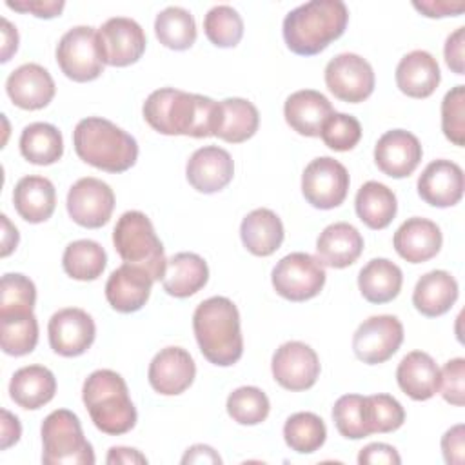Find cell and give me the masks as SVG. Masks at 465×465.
<instances>
[{"mask_svg": "<svg viewBox=\"0 0 465 465\" xmlns=\"http://www.w3.org/2000/svg\"><path fill=\"white\" fill-rule=\"evenodd\" d=\"M463 169L450 160L430 162L418 178L420 198L432 207H452L463 198Z\"/></svg>", "mask_w": 465, "mask_h": 465, "instance_id": "ffe728a7", "label": "cell"}, {"mask_svg": "<svg viewBox=\"0 0 465 465\" xmlns=\"http://www.w3.org/2000/svg\"><path fill=\"white\" fill-rule=\"evenodd\" d=\"M458 300V282L447 271H430L423 274L412 292V303L418 312L436 318L450 311Z\"/></svg>", "mask_w": 465, "mask_h": 465, "instance_id": "1f68e13d", "label": "cell"}, {"mask_svg": "<svg viewBox=\"0 0 465 465\" xmlns=\"http://www.w3.org/2000/svg\"><path fill=\"white\" fill-rule=\"evenodd\" d=\"M396 381L409 398L425 401L440 391V369L430 354L412 351L401 358L396 369Z\"/></svg>", "mask_w": 465, "mask_h": 465, "instance_id": "4316f807", "label": "cell"}, {"mask_svg": "<svg viewBox=\"0 0 465 465\" xmlns=\"http://www.w3.org/2000/svg\"><path fill=\"white\" fill-rule=\"evenodd\" d=\"M423 156L420 140L405 131L392 129L383 133L374 147V162L378 169L391 178H405L416 171Z\"/></svg>", "mask_w": 465, "mask_h": 465, "instance_id": "ac0fdd59", "label": "cell"}, {"mask_svg": "<svg viewBox=\"0 0 465 465\" xmlns=\"http://www.w3.org/2000/svg\"><path fill=\"white\" fill-rule=\"evenodd\" d=\"M401 283V269L387 258H374L367 262L358 274V289L369 303L380 305L392 302L400 294Z\"/></svg>", "mask_w": 465, "mask_h": 465, "instance_id": "d6a6232c", "label": "cell"}, {"mask_svg": "<svg viewBox=\"0 0 465 465\" xmlns=\"http://www.w3.org/2000/svg\"><path fill=\"white\" fill-rule=\"evenodd\" d=\"M5 91L11 102L25 111H38L54 98V80L49 71L38 64L16 67L5 80Z\"/></svg>", "mask_w": 465, "mask_h": 465, "instance_id": "44dd1931", "label": "cell"}, {"mask_svg": "<svg viewBox=\"0 0 465 465\" xmlns=\"http://www.w3.org/2000/svg\"><path fill=\"white\" fill-rule=\"evenodd\" d=\"M113 243L124 263L142 267L153 282L165 274V254L151 220L142 211H125L114 229Z\"/></svg>", "mask_w": 465, "mask_h": 465, "instance_id": "8992f818", "label": "cell"}, {"mask_svg": "<svg viewBox=\"0 0 465 465\" xmlns=\"http://www.w3.org/2000/svg\"><path fill=\"white\" fill-rule=\"evenodd\" d=\"M36 302L35 283L20 274L7 272L2 276L0 283V318L31 314Z\"/></svg>", "mask_w": 465, "mask_h": 465, "instance_id": "60d3db41", "label": "cell"}, {"mask_svg": "<svg viewBox=\"0 0 465 465\" xmlns=\"http://www.w3.org/2000/svg\"><path fill=\"white\" fill-rule=\"evenodd\" d=\"M0 343L9 356H25L38 343V322L35 314L0 318Z\"/></svg>", "mask_w": 465, "mask_h": 465, "instance_id": "ab89813d", "label": "cell"}, {"mask_svg": "<svg viewBox=\"0 0 465 465\" xmlns=\"http://www.w3.org/2000/svg\"><path fill=\"white\" fill-rule=\"evenodd\" d=\"M220 102L209 96L185 93L174 87L153 91L143 102L145 122L160 134L167 136H214L218 125Z\"/></svg>", "mask_w": 465, "mask_h": 465, "instance_id": "6da1fadb", "label": "cell"}, {"mask_svg": "<svg viewBox=\"0 0 465 465\" xmlns=\"http://www.w3.org/2000/svg\"><path fill=\"white\" fill-rule=\"evenodd\" d=\"M358 463L360 465H400L401 458L398 454V450L392 445L387 443H369L365 445L360 454H358Z\"/></svg>", "mask_w": 465, "mask_h": 465, "instance_id": "816d5d0a", "label": "cell"}, {"mask_svg": "<svg viewBox=\"0 0 465 465\" xmlns=\"http://www.w3.org/2000/svg\"><path fill=\"white\" fill-rule=\"evenodd\" d=\"M65 205L74 223L87 229H98L111 220L114 211V193L105 182L85 176L71 185Z\"/></svg>", "mask_w": 465, "mask_h": 465, "instance_id": "5bb4252c", "label": "cell"}, {"mask_svg": "<svg viewBox=\"0 0 465 465\" xmlns=\"http://www.w3.org/2000/svg\"><path fill=\"white\" fill-rule=\"evenodd\" d=\"M371 64L354 53H341L325 65V85L341 102L360 104L374 91Z\"/></svg>", "mask_w": 465, "mask_h": 465, "instance_id": "7c38bea8", "label": "cell"}, {"mask_svg": "<svg viewBox=\"0 0 465 465\" xmlns=\"http://www.w3.org/2000/svg\"><path fill=\"white\" fill-rule=\"evenodd\" d=\"M332 420L338 432L347 440H361L371 436L367 425L365 396L345 394L340 396L332 407Z\"/></svg>", "mask_w": 465, "mask_h": 465, "instance_id": "ee69618b", "label": "cell"}, {"mask_svg": "<svg viewBox=\"0 0 465 465\" xmlns=\"http://www.w3.org/2000/svg\"><path fill=\"white\" fill-rule=\"evenodd\" d=\"M394 76L398 89L411 98H429L441 80L436 58L423 49L407 53L398 62Z\"/></svg>", "mask_w": 465, "mask_h": 465, "instance_id": "d4e9b609", "label": "cell"}, {"mask_svg": "<svg viewBox=\"0 0 465 465\" xmlns=\"http://www.w3.org/2000/svg\"><path fill=\"white\" fill-rule=\"evenodd\" d=\"M323 263L307 252H291L272 269L271 282L274 291L289 302H305L320 294L325 285Z\"/></svg>", "mask_w": 465, "mask_h": 465, "instance_id": "ba28073f", "label": "cell"}, {"mask_svg": "<svg viewBox=\"0 0 465 465\" xmlns=\"http://www.w3.org/2000/svg\"><path fill=\"white\" fill-rule=\"evenodd\" d=\"M414 9L429 18H443V16H458L465 11L463 2H443V0H429V2H412Z\"/></svg>", "mask_w": 465, "mask_h": 465, "instance_id": "db71d44e", "label": "cell"}, {"mask_svg": "<svg viewBox=\"0 0 465 465\" xmlns=\"http://www.w3.org/2000/svg\"><path fill=\"white\" fill-rule=\"evenodd\" d=\"M274 380L287 391H307L320 376V358L303 341H285L272 354Z\"/></svg>", "mask_w": 465, "mask_h": 465, "instance_id": "9a60e30c", "label": "cell"}, {"mask_svg": "<svg viewBox=\"0 0 465 465\" xmlns=\"http://www.w3.org/2000/svg\"><path fill=\"white\" fill-rule=\"evenodd\" d=\"M182 463L187 465V463H222V458L218 456V452L209 447V445H203V443H198V445H193L185 450L183 458H182Z\"/></svg>", "mask_w": 465, "mask_h": 465, "instance_id": "6f0895ef", "label": "cell"}, {"mask_svg": "<svg viewBox=\"0 0 465 465\" xmlns=\"http://www.w3.org/2000/svg\"><path fill=\"white\" fill-rule=\"evenodd\" d=\"M185 176L193 189L213 194L225 189L234 176V162L231 154L218 145L196 149L185 165Z\"/></svg>", "mask_w": 465, "mask_h": 465, "instance_id": "d6986e66", "label": "cell"}, {"mask_svg": "<svg viewBox=\"0 0 465 465\" xmlns=\"http://www.w3.org/2000/svg\"><path fill=\"white\" fill-rule=\"evenodd\" d=\"M349 173L343 163L331 156L309 162L302 174V193L307 203L316 209H334L343 203L349 193Z\"/></svg>", "mask_w": 465, "mask_h": 465, "instance_id": "30bf717a", "label": "cell"}, {"mask_svg": "<svg viewBox=\"0 0 465 465\" xmlns=\"http://www.w3.org/2000/svg\"><path fill=\"white\" fill-rule=\"evenodd\" d=\"M154 33L167 49L185 51L196 42V22L187 9L171 5L156 15Z\"/></svg>", "mask_w": 465, "mask_h": 465, "instance_id": "74e56055", "label": "cell"}, {"mask_svg": "<svg viewBox=\"0 0 465 465\" xmlns=\"http://www.w3.org/2000/svg\"><path fill=\"white\" fill-rule=\"evenodd\" d=\"M258 125L260 114L252 102L245 98H225L220 102L214 136L229 143H242L254 136Z\"/></svg>", "mask_w": 465, "mask_h": 465, "instance_id": "836d02e7", "label": "cell"}, {"mask_svg": "<svg viewBox=\"0 0 465 465\" xmlns=\"http://www.w3.org/2000/svg\"><path fill=\"white\" fill-rule=\"evenodd\" d=\"M5 5L9 9L20 11V13H31L36 18H54L62 13L65 7V2L62 0H7Z\"/></svg>", "mask_w": 465, "mask_h": 465, "instance_id": "681fc988", "label": "cell"}, {"mask_svg": "<svg viewBox=\"0 0 465 465\" xmlns=\"http://www.w3.org/2000/svg\"><path fill=\"white\" fill-rule=\"evenodd\" d=\"M42 461L45 465H93L94 450L85 440L78 416L56 409L42 423Z\"/></svg>", "mask_w": 465, "mask_h": 465, "instance_id": "52a82bcc", "label": "cell"}, {"mask_svg": "<svg viewBox=\"0 0 465 465\" xmlns=\"http://www.w3.org/2000/svg\"><path fill=\"white\" fill-rule=\"evenodd\" d=\"M56 62L73 82H91L104 73L96 31L91 25H76L62 35L56 45Z\"/></svg>", "mask_w": 465, "mask_h": 465, "instance_id": "9c48e42d", "label": "cell"}, {"mask_svg": "<svg viewBox=\"0 0 465 465\" xmlns=\"http://www.w3.org/2000/svg\"><path fill=\"white\" fill-rule=\"evenodd\" d=\"M283 223L271 209L251 211L240 225V238L243 247L254 256L274 254L283 242Z\"/></svg>", "mask_w": 465, "mask_h": 465, "instance_id": "f546056e", "label": "cell"}, {"mask_svg": "<svg viewBox=\"0 0 465 465\" xmlns=\"http://www.w3.org/2000/svg\"><path fill=\"white\" fill-rule=\"evenodd\" d=\"M327 438L323 420L314 412H296L283 425V440L287 447L298 454L316 452Z\"/></svg>", "mask_w": 465, "mask_h": 465, "instance_id": "f35d334b", "label": "cell"}, {"mask_svg": "<svg viewBox=\"0 0 465 465\" xmlns=\"http://www.w3.org/2000/svg\"><path fill=\"white\" fill-rule=\"evenodd\" d=\"M13 203L20 218L29 223H42L49 220L56 207V191L45 176H24L16 182L13 191Z\"/></svg>", "mask_w": 465, "mask_h": 465, "instance_id": "83f0119b", "label": "cell"}, {"mask_svg": "<svg viewBox=\"0 0 465 465\" xmlns=\"http://www.w3.org/2000/svg\"><path fill=\"white\" fill-rule=\"evenodd\" d=\"M193 331L203 358L218 367L234 365L243 354L240 312L232 300L213 296L193 314Z\"/></svg>", "mask_w": 465, "mask_h": 465, "instance_id": "3957f363", "label": "cell"}, {"mask_svg": "<svg viewBox=\"0 0 465 465\" xmlns=\"http://www.w3.org/2000/svg\"><path fill=\"white\" fill-rule=\"evenodd\" d=\"M443 243L440 227L427 218H409L394 232V251L409 263H423L434 258Z\"/></svg>", "mask_w": 465, "mask_h": 465, "instance_id": "603a6c76", "label": "cell"}, {"mask_svg": "<svg viewBox=\"0 0 465 465\" xmlns=\"http://www.w3.org/2000/svg\"><path fill=\"white\" fill-rule=\"evenodd\" d=\"M20 153L35 165H51L64 154L62 133L47 122H35L20 134Z\"/></svg>", "mask_w": 465, "mask_h": 465, "instance_id": "d590c367", "label": "cell"}, {"mask_svg": "<svg viewBox=\"0 0 465 465\" xmlns=\"http://www.w3.org/2000/svg\"><path fill=\"white\" fill-rule=\"evenodd\" d=\"M100 56L105 65L127 67L138 62L145 51V33L138 22L125 16H114L96 31Z\"/></svg>", "mask_w": 465, "mask_h": 465, "instance_id": "8fae6325", "label": "cell"}, {"mask_svg": "<svg viewBox=\"0 0 465 465\" xmlns=\"http://www.w3.org/2000/svg\"><path fill=\"white\" fill-rule=\"evenodd\" d=\"M82 400L91 421L104 434L120 436L136 425V409L127 383L111 369H98L85 378Z\"/></svg>", "mask_w": 465, "mask_h": 465, "instance_id": "5b68a950", "label": "cell"}, {"mask_svg": "<svg viewBox=\"0 0 465 465\" xmlns=\"http://www.w3.org/2000/svg\"><path fill=\"white\" fill-rule=\"evenodd\" d=\"M463 42H465V27H458L454 33H450L447 36L445 47H443L445 62L450 67V71L456 74H463V71H465Z\"/></svg>", "mask_w": 465, "mask_h": 465, "instance_id": "f5cc1de1", "label": "cell"}, {"mask_svg": "<svg viewBox=\"0 0 465 465\" xmlns=\"http://www.w3.org/2000/svg\"><path fill=\"white\" fill-rule=\"evenodd\" d=\"M22 436V425L16 416H13L9 411L2 409V443L0 449L5 450L11 445H15Z\"/></svg>", "mask_w": 465, "mask_h": 465, "instance_id": "9f6ffc18", "label": "cell"}, {"mask_svg": "<svg viewBox=\"0 0 465 465\" xmlns=\"http://www.w3.org/2000/svg\"><path fill=\"white\" fill-rule=\"evenodd\" d=\"M209 280L207 262L196 252H178L167 260L162 278L163 291L174 298H189L205 287Z\"/></svg>", "mask_w": 465, "mask_h": 465, "instance_id": "4dcf8cb0", "label": "cell"}, {"mask_svg": "<svg viewBox=\"0 0 465 465\" xmlns=\"http://www.w3.org/2000/svg\"><path fill=\"white\" fill-rule=\"evenodd\" d=\"M367 425L371 434L398 430L405 421V411L401 403L391 394L365 396Z\"/></svg>", "mask_w": 465, "mask_h": 465, "instance_id": "f6af8a7d", "label": "cell"}, {"mask_svg": "<svg viewBox=\"0 0 465 465\" xmlns=\"http://www.w3.org/2000/svg\"><path fill=\"white\" fill-rule=\"evenodd\" d=\"M332 113L327 96L314 89H302L289 94L283 105L285 122L302 136H320L325 120Z\"/></svg>", "mask_w": 465, "mask_h": 465, "instance_id": "484cf974", "label": "cell"}, {"mask_svg": "<svg viewBox=\"0 0 465 465\" xmlns=\"http://www.w3.org/2000/svg\"><path fill=\"white\" fill-rule=\"evenodd\" d=\"M56 392V378L44 365H27L15 371L9 381L11 400L27 411H36L49 403Z\"/></svg>", "mask_w": 465, "mask_h": 465, "instance_id": "f1b7e54d", "label": "cell"}, {"mask_svg": "<svg viewBox=\"0 0 465 465\" xmlns=\"http://www.w3.org/2000/svg\"><path fill=\"white\" fill-rule=\"evenodd\" d=\"M2 218V227H4V232H2V256H9L16 245H18V231L15 225H11L9 218L5 214L0 216Z\"/></svg>", "mask_w": 465, "mask_h": 465, "instance_id": "91938a15", "label": "cell"}, {"mask_svg": "<svg viewBox=\"0 0 465 465\" xmlns=\"http://www.w3.org/2000/svg\"><path fill=\"white\" fill-rule=\"evenodd\" d=\"M349 9L341 0H311L283 18V40L300 56H314L345 33Z\"/></svg>", "mask_w": 465, "mask_h": 465, "instance_id": "7a4b0ae2", "label": "cell"}, {"mask_svg": "<svg viewBox=\"0 0 465 465\" xmlns=\"http://www.w3.org/2000/svg\"><path fill=\"white\" fill-rule=\"evenodd\" d=\"M153 278L136 265L122 263L105 282L107 303L124 314L140 311L151 296Z\"/></svg>", "mask_w": 465, "mask_h": 465, "instance_id": "7402d4cb", "label": "cell"}, {"mask_svg": "<svg viewBox=\"0 0 465 465\" xmlns=\"http://www.w3.org/2000/svg\"><path fill=\"white\" fill-rule=\"evenodd\" d=\"M107 265L104 247L94 240L71 242L62 256V267L67 276L80 282H93L102 276Z\"/></svg>", "mask_w": 465, "mask_h": 465, "instance_id": "8d00e7d4", "label": "cell"}, {"mask_svg": "<svg viewBox=\"0 0 465 465\" xmlns=\"http://www.w3.org/2000/svg\"><path fill=\"white\" fill-rule=\"evenodd\" d=\"M207 40L216 47H234L243 36V20L231 5H214L203 18Z\"/></svg>", "mask_w": 465, "mask_h": 465, "instance_id": "7bdbcfd3", "label": "cell"}, {"mask_svg": "<svg viewBox=\"0 0 465 465\" xmlns=\"http://www.w3.org/2000/svg\"><path fill=\"white\" fill-rule=\"evenodd\" d=\"M227 414L240 425H258L271 411L267 394L252 385L238 387L227 396Z\"/></svg>", "mask_w": 465, "mask_h": 465, "instance_id": "b9f144b4", "label": "cell"}, {"mask_svg": "<svg viewBox=\"0 0 465 465\" xmlns=\"http://www.w3.org/2000/svg\"><path fill=\"white\" fill-rule=\"evenodd\" d=\"M440 391L445 401L454 407L465 403V360L452 358L440 371Z\"/></svg>", "mask_w": 465, "mask_h": 465, "instance_id": "c3c4849f", "label": "cell"}, {"mask_svg": "<svg viewBox=\"0 0 465 465\" xmlns=\"http://www.w3.org/2000/svg\"><path fill=\"white\" fill-rule=\"evenodd\" d=\"M320 136L323 140V143L338 153H345L351 151L358 145V142L361 140V125L358 122V118H354L352 114H345V113H332L322 131Z\"/></svg>", "mask_w": 465, "mask_h": 465, "instance_id": "bcb514c9", "label": "cell"}, {"mask_svg": "<svg viewBox=\"0 0 465 465\" xmlns=\"http://www.w3.org/2000/svg\"><path fill=\"white\" fill-rule=\"evenodd\" d=\"M2 38H4V44H2V58L0 60L5 64L18 49L16 27H13V24L7 18H2Z\"/></svg>", "mask_w": 465, "mask_h": 465, "instance_id": "680465c9", "label": "cell"}, {"mask_svg": "<svg viewBox=\"0 0 465 465\" xmlns=\"http://www.w3.org/2000/svg\"><path fill=\"white\" fill-rule=\"evenodd\" d=\"M51 349L65 358L84 354L94 341L96 325L93 318L78 307L56 311L47 325Z\"/></svg>", "mask_w": 465, "mask_h": 465, "instance_id": "2e32d148", "label": "cell"}, {"mask_svg": "<svg viewBox=\"0 0 465 465\" xmlns=\"http://www.w3.org/2000/svg\"><path fill=\"white\" fill-rule=\"evenodd\" d=\"M196 376L193 356L182 347H165L149 363V385L163 396H176L187 391Z\"/></svg>", "mask_w": 465, "mask_h": 465, "instance_id": "e0dca14e", "label": "cell"}, {"mask_svg": "<svg viewBox=\"0 0 465 465\" xmlns=\"http://www.w3.org/2000/svg\"><path fill=\"white\" fill-rule=\"evenodd\" d=\"M105 463H109V465H145L147 458L136 449L111 447L109 454L105 458Z\"/></svg>", "mask_w": 465, "mask_h": 465, "instance_id": "11a10c76", "label": "cell"}, {"mask_svg": "<svg viewBox=\"0 0 465 465\" xmlns=\"http://www.w3.org/2000/svg\"><path fill=\"white\" fill-rule=\"evenodd\" d=\"M441 131L449 142L465 145V85H456L441 100Z\"/></svg>", "mask_w": 465, "mask_h": 465, "instance_id": "7dc6e473", "label": "cell"}, {"mask_svg": "<svg viewBox=\"0 0 465 465\" xmlns=\"http://www.w3.org/2000/svg\"><path fill=\"white\" fill-rule=\"evenodd\" d=\"M363 251V236L360 231L347 223L336 222L327 225L316 240V258L332 269L352 265Z\"/></svg>", "mask_w": 465, "mask_h": 465, "instance_id": "cb8c5ba5", "label": "cell"}, {"mask_svg": "<svg viewBox=\"0 0 465 465\" xmlns=\"http://www.w3.org/2000/svg\"><path fill=\"white\" fill-rule=\"evenodd\" d=\"M463 436H465V427L461 423L450 427L443 438H441V452L443 458L449 465H461L463 463V456H465V443H463Z\"/></svg>", "mask_w": 465, "mask_h": 465, "instance_id": "f907efd6", "label": "cell"}, {"mask_svg": "<svg viewBox=\"0 0 465 465\" xmlns=\"http://www.w3.org/2000/svg\"><path fill=\"white\" fill-rule=\"evenodd\" d=\"M354 209L358 218L369 229H374V231L385 229L394 220L398 211L396 194L387 185L369 180L358 189Z\"/></svg>", "mask_w": 465, "mask_h": 465, "instance_id": "e575fe53", "label": "cell"}, {"mask_svg": "<svg viewBox=\"0 0 465 465\" xmlns=\"http://www.w3.org/2000/svg\"><path fill=\"white\" fill-rule=\"evenodd\" d=\"M73 145L80 160L107 173H124L138 158L136 140L116 124L100 116H87L76 124Z\"/></svg>", "mask_w": 465, "mask_h": 465, "instance_id": "277c9868", "label": "cell"}, {"mask_svg": "<svg viewBox=\"0 0 465 465\" xmlns=\"http://www.w3.org/2000/svg\"><path fill=\"white\" fill-rule=\"evenodd\" d=\"M403 341V325L392 314L367 318L352 336L356 358L367 365H378L396 354Z\"/></svg>", "mask_w": 465, "mask_h": 465, "instance_id": "4fadbf2b", "label": "cell"}]
</instances>
